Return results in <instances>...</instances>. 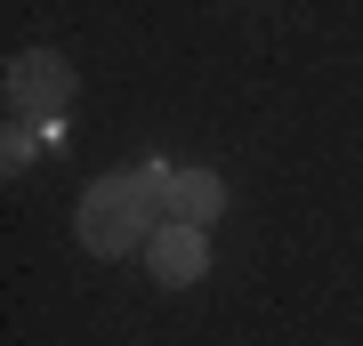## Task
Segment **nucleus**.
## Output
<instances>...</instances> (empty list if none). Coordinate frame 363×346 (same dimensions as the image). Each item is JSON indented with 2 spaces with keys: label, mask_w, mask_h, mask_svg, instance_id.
Returning a JSON list of instances; mask_svg holds the SVG:
<instances>
[{
  "label": "nucleus",
  "mask_w": 363,
  "mask_h": 346,
  "mask_svg": "<svg viewBox=\"0 0 363 346\" xmlns=\"http://www.w3.org/2000/svg\"><path fill=\"white\" fill-rule=\"evenodd\" d=\"M145 274H154L162 290H194L210 274V233L202 226H162L154 242H145Z\"/></svg>",
  "instance_id": "obj_3"
},
{
  "label": "nucleus",
  "mask_w": 363,
  "mask_h": 346,
  "mask_svg": "<svg viewBox=\"0 0 363 346\" xmlns=\"http://www.w3.org/2000/svg\"><path fill=\"white\" fill-rule=\"evenodd\" d=\"M40 137H57V129H25V121H9V137H0V161H9V178L40 154Z\"/></svg>",
  "instance_id": "obj_5"
},
{
  "label": "nucleus",
  "mask_w": 363,
  "mask_h": 346,
  "mask_svg": "<svg viewBox=\"0 0 363 346\" xmlns=\"http://www.w3.org/2000/svg\"><path fill=\"white\" fill-rule=\"evenodd\" d=\"M226 209V178H210V169H162V226H218Z\"/></svg>",
  "instance_id": "obj_4"
},
{
  "label": "nucleus",
  "mask_w": 363,
  "mask_h": 346,
  "mask_svg": "<svg viewBox=\"0 0 363 346\" xmlns=\"http://www.w3.org/2000/svg\"><path fill=\"white\" fill-rule=\"evenodd\" d=\"M73 233H81L89 258H130V250H145V242L162 233V161H145V169H105V178L81 193Z\"/></svg>",
  "instance_id": "obj_1"
},
{
  "label": "nucleus",
  "mask_w": 363,
  "mask_h": 346,
  "mask_svg": "<svg viewBox=\"0 0 363 346\" xmlns=\"http://www.w3.org/2000/svg\"><path fill=\"white\" fill-rule=\"evenodd\" d=\"M65 105H73V64L57 57V49H16L9 57V121L57 129Z\"/></svg>",
  "instance_id": "obj_2"
}]
</instances>
